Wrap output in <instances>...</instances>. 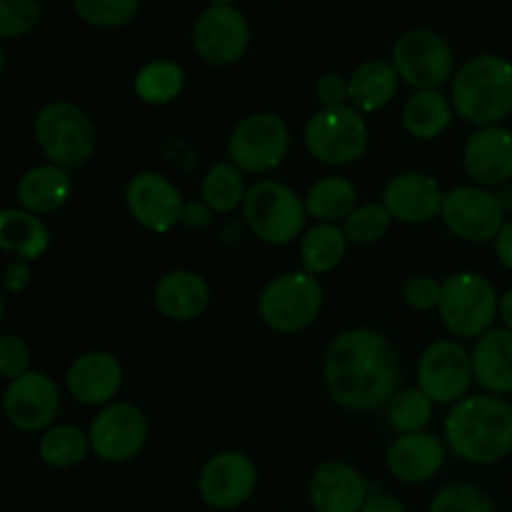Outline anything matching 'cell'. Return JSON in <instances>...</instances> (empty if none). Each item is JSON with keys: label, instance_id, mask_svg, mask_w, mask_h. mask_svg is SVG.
Wrapping results in <instances>:
<instances>
[{"label": "cell", "instance_id": "cell-1", "mask_svg": "<svg viewBox=\"0 0 512 512\" xmlns=\"http://www.w3.org/2000/svg\"><path fill=\"white\" fill-rule=\"evenodd\" d=\"M325 388L335 405L355 413L388 408L398 393L400 355L378 330L353 328L325 350Z\"/></svg>", "mask_w": 512, "mask_h": 512}, {"label": "cell", "instance_id": "cell-2", "mask_svg": "<svg viewBox=\"0 0 512 512\" xmlns=\"http://www.w3.org/2000/svg\"><path fill=\"white\" fill-rule=\"evenodd\" d=\"M445 440L468 463H500L512 453V405L500 395H468L450 408Z\"/></svg>", "mask_w": 512, "mask_h": 512}, {"label": "cell", "instance_id": "cell-3", "mask_svg": "<svg viewBox=\"0 0 512 512\" xmlns=\"http://www.w3.org/2000/svg\"><path fill=\"white\" fill-rule=\"evenodd\" d=\"M453 108L478 128L500 125L512 113V63L483 53L465 60L453 78Z\"/></svg>", "mask_w": 512, "mask_h": 512}, {"label": "cell", "instance_id": "cell-4", "mask_svg": "<svg viewBox=\"0 0 512 512\" xmlns=\"http://www.w3.org/2000/svg\"><path fill=\"white\" fill-rule=\"evenodd\" d=\"M35 140L50 163L75 170L93 158L98 130L80 105L70 100H50L35 115Z\"/></svg>", "mask_w": 512, "mask_h": 512}, {"label": "cell", "instance_id": "cell-5", "mask_svg": "<svg viewBox=\"0 0 512 512\" xmlns=\"http://www.w3.org/2000/svg\"><path fill=\"white\" fill-rule=\"evenodd\" d=\"M243 215L255 238L268 245H288L303 233L308 210L290 185L258 180L248 188Z\"/></svg>", "mask_w": 512, "mask_h": 512}, {"label": "cell", "instance_id": "cell-6", "mask_svg": "<svg viewBox=\"0 0 512 512\" xmlns=\"http://www.w3.org/2000/svg\"><path fill=\"white\" fill-rule=\"evenodd\" d=\"M323 310V288L315 275L293 270L270 280L258 298L260 320L275 333H298L313 325Z\"/></svg>", "mask_w": 512, "mask_h": 512}, {"label": "cell", "instance_id": "cell-7", "mask_svg": "<svg viewBox=\"0 0 512 512\" xmlns=\"http://www.w3.org/2000/svg\"><path fill=\"white\" fill-rule=\"evenodd\" d=\"M303 143L315 160L325 165H350L365 155L370 130L363 113L353 105L320 108L303 128Z\"/></svg>", "mask_w": 512, "mask_h": 512}, {"label": "cell", "instance_id": "cell-8", "mask_svg": "<svg viewBox=\"0 0 512 512\" xmlns=\"http://www.w3.org/2000/svg\"><path fill=\"white\" fill-rule=\"evenodd\" d=\"M440 320L458 338H483L500 313L495 285L485 275L455 273L443 280Z\"/></svg>", "mask_w": 512, "mask_h": 512}, {"label": "cell", "instance_id": "cell-9", "mask_svg": "<svg viewBox=\"0 0 512 512\" xmlns=\"http://www.w3.org/2000/svg\"><path fill=\"white\" fill-rule=\"evenodd\" d=\"M290 150V128L278 113L258 110L235 123L228 138L230 163L243 173H270Z\"/></svg>", "mask_w": 512, "mask_h": 512}, {"label": "cell", "instance_id": "cell-10", "mask_svg": "<svg viewBox=\"0 0 512 512\" xmlns=\"http://www.w3.org/2000/svg\"><path fill=\"white\" fill-rule=\"evenodd\" d=\"M390 63L400 80L415 90H438L445 80L455 78V53L448 40L430 28L405 30L393 43Z\"/></svg>", "mask_w": 512, "mask_h": 512}, {"label": "cell", "instance_id": "cell-11", "mask_svg": "<svg viewBox=\"0 0 512 512\" xmlns=\"http://www.w3.org/2000/svg\"><path fill=\"white\" fill-rule=\"evenodd\" d=\"M193 50L203 63L223 68L238 63L250 45V23L233 3H210L193 23Z\"/></svg>", "mask_w": 512, "mask_h": 512}, {"label": "cell", "instance_id": "cell-12", "mask_svg": "<svg viewBox=\"0 0 512 512\" xmlns=\"http://www.w3.org/2000/svg\"><path fill=\"white\" fill-rule=\"evenodd\" d=\"M473 380V358L458 340H433L420 353L418 388L433 403H460L463 398H468Z\"/></svg>", "mask_w": 512, "mask_h": 512}, {"label": "cell", "instance_id": "cell-13", "mask_svg": "<svg viewBox=\"0 0 512 512\" xmlns=\"http://www.w3.org/2000/svg\"><path fill=\"white\" fill-rule=\"evenodd\" d=\"M148 418L133 403H110L90 423V448L105 463H128L148 443Z\"/></svg>", "mask_w": 512, "mask_h": 512}, {"label": "cell", "instance_id": "cell-14", "mask_svg": "<svg viewBox=\"0 0 512 512\" xmlns=\"http://www.w3.org/2000/svg\"><path fill=\"white\" fill-rule=\"evenodd\" d=\"M443 218L445 228L460 240L468 243H488V240L498 238L503 230L505 210L500 208L495 193L480 185H455L445 193L443 203Z\"/></svg>", "mask_w": 512, "mask_h": 512}, {"label": "cell", "instance_id": "cell-15", "mask_svg": "<svg viewBox=\"0 0 512 512\" xmlns=\"http://www.w3.org/2000/svg\"><path fill=\"white\" fill-rule=\"evenodd\" d=\"M258 485V468L253 458L240 450H223L210 455L198 475V493L208 508L235 510L248 503Z\"/></svg>", "mask_w": 512, "mask_h": 512}, {"label": "cell", "instance_id": "cell-16", "mask_svg": "<svg viewBox=\"0 0 512 512\" xmlns=\"http://www.w3.org/2000/svg\"><path fill=\"white\" fill-rule=\"evenodd\" d=\"M125 205L138 225L153 233H168L183 220L185 198L170 178L155 170H140L125 185Z\"/></svg>", "mask_w": 512, "mask_h": 512}, {"label": "cell", "instance_id": "cell-17", "mask_svg": "<svg viewBox=\"0 0 512 512\" xmlns=\"http://www.w3.org/2000/svg\"><path fill=\"white\" fill-rule=\"evenodd\" d=\"M3 410L10 425L23 433H38L55 425L60 413V388L50 375L30 370L10 380L3 393Z\"/></svg>", "mask_w": 512, "mask_h": 512}, {"label": "cell", "instance_id": "cell-18", "mask_svg": "<svg viewBox=\"0 0 512 512\" xmlns=\"http://www.w3.org/2000/svg\"><path fill=\"white\" fill-rule=\"evenodd\" d=\"M380 203L388 208L393 220H400L405 225H420L430 223L443 213L445 193L433 175L420 173V170H405L385 183Z\"/></svg>", "mask_w": 512, "mask_h": 512}, {"label": "cell", "instance_id": "cell-19", "mask_svg": "<svg viewBox=\"0 0 512 512\" xmlns=\"http://www.w3.org/2000/svg\"><path fill=\"white\" fill-rule=\"evenodd\" d=\"M308 495L315 512H363L370 490L355 465L325 460L310 475Z\"/></svg>", "mask_w": 512, "mask_h": 512}, {"label": "cell", "instance_id": "cell-20", "mask_svg": "<svg viewBox=\"0 0 512 512\" xmlns=\"http://www.w3.org/2000/svg\"><path fill=\"white\" fill-rule=\"evenodd\" d=\"M463 168L480 188H500L512 180V130L488 125L468 135Z\"/></svg>", "mask_w": 512, "mask_h": 512}, {"label": "cell", "instance_id": "cell-21", "mask_svg": "<svg viewBox=\"0 0 512 512\" xmlns=\"http://www.w3.org/2000/svg\"><path fill=\"white\" fill-rule=\"evenodd\" d=\"M123 365L113 353L88 350L70 363L65 388L83 405H110L123 388Z\"/></svg>", "mask_w": 512, "mask_h": 512}, {"label": "cell", "instance_id": "cell-22", "mask_svg": "<svg viewBox=\"0 0 512 512\" xmlns=\"http://www.w3.org/2000/svg\"><path fill=\"white\" fill-rule=\"evenodd\" d=\"M445 465V445L433 433L400 435L388 448V470L400 483L418 485L435 478Z\"/></svg>", "mask_w": 512, "mask_h": 512}, {"label": "cell", "instance_id": "cell-23", "mask_svg": "<svg viewBox=\"0 0 512 512\" xmlns=\"http://www.w3.org/2000/svg\"><path fill=\"white\" fill-rule=\"evenodd\" d=\"M153 303L168 320L188 323L200 318L210 303V285L195 270H170L155 283Z\"/></svg>", "mask_w": 512, "mask_h": 512}, {"label": "cell", "instance_id": "cell-24", "mask_svg": "<svg viewBox=\"0 0 512 512\" xmlns=\"http://www.w3.org/2000/svg\"><path fill=\"white\" fill-rule=\"evenodd\" d=\"M73 195V178L70 170L58 168L53 163H40L25 170L15 185L18 208L33 215H48L63 208Z\"/></svg>", "mask_w": 512, "mask_h": 512}, {"label": "cell", "instance_id": "cell-25", "mask_svg": "<svg viewBox=\"0 0 512 512\" xmlns=\"http://www.w3.org/2000/svg\"><path fill=\"white\" fill-rule=\"evenodd\" d=\"M473 375L490 395L512 393V330L493 328L475 340Z\"/></svg>", "mask_w": 512, "mask_h": 512}, {"label": "cell", "instance_id": "cell-26", "mask_svg": "<svg viewBox=\"0 0 512 512\" xmlns=\"http://www.w3.org/2000/svg\"><path fill=\"white\" fill-rule=\"evenodd\" d=\"M400 85L398 70L390 60L370 58L360 63L348 78L350 105L360 113H375L395 98Z\"/></svg>", "mask_w": 512, "mask_h": 512}, {"label": "cell", "instance_id": "cell-27", "mask_svg": "<svg viewBox=\"0 0 512 512\" xmlns=\"http://www.w3.org/2000/svg\"><path fill=\"white\" fill-rule=\"evenodd\" d=\"M48 245L50 230L40 220V215L28 213L23 208H5L0 213V248L5 253L33 263V260L43 258Z\"/></svg>", "mask_w": 512, "mask_h": 512}, {"label": "cell", "instance_id": "cell-28", "mask_svg": "<svg viewBox=\"0 0 512 512\" xmlns=\"http://www.w3.org/2000/svg\"><path fill=\"white\" fill-rule=\"evenodd\" d=\"M355 208H358V188L353 180L343 178V175H328V178L315 180L305 195V210L318 223L338 225L340 220L345 223Z\"/></svg>", "mask_w": 512, "mask_h": 512}, {"label": "cell", "instance_id": "cell-29", "mask_svg": "<svg viewBox=\"0 0 512 512\" xmlns=\"http://www.w3.org/2000/svg\"><path fill=\"white\" fill-rule=\"evenodd\" d=\"M453 108L443 90H415L403 105L405 133L418 140H435L448 130Z\"/></svg>", "mask_w": 512, "mask_h": 512}, {"label": "cell", "instance_id": "cell-30", "mask_svg": "<svg viewBox=\"0 0 512 512\" xmlns=\"http://www.w3.org/2000/svg\"><path fill=\"white\" fill-rule=\"evenodd\" d=\"M348 250V238L340 225L315 223L300 238V263L310 275H323L338 268Z\"/></svg>", "mask_w": 512, "mask_h": 512}, {"label": "cell", "instance_id": "cell-31", "mask_svg": "<svg viewBox=\"0 0 512 512\" xmlns=\"http://www.w3.org/2000/svg\"><path fill=\"white\" fill-rule=\"evenodd\" d=\"M245 195H248V188H245L243 170L238 165H233L230 160H218L205 170L203 183H200V198L210 205L213 213H233L245 203Z\"/></svg>", "mask_w": 512, "mask_h": 512}, {"label": "cell", "instance_id": "cell-32", "mask_svg": "<svg viewBox=\"0 0 512 512\" xmlns=\"http://www.w3.org/2000/svg\"><path fill=\"white\" fill-rule=\"evenodd\" d=\"M185 85V70L180 68L175 60L158 58L148 60L143 68L135 73L133 90L143 103L150 105H165L173 103Z\"/></svg>", "mask_w": 512, "mask_h": 512}, {"label": "cell", "instance_id": "cell-33", "mask_svg": "<svg viewBox=\"0 0 512 512\" xmlns=\"http://www.w3.org/2000/svg\"><path fill=\"white\" fill-rule=\"evenodd\" d=\"M90 438L80 428L68 423L53 425L40 435L38 453L45 465L55 470H70L83 463L90 453Z\"/></svg>", "mask_w": 512, "mask_h": 512}, {"label": "cell", "instance_id": "cell-34", "mask_svg": "<svg viewBox=\"0 0 512 512\" xmlns=\"http://www.w3.org/2000/svg\"><path fill=\"white\" fill-rule=\"evenodd\" d=\"M433 418V400L420 388H403L388 403V420L400 435L423 433Z\"/></svg>", "mask_w": 512, "mask_h": 512}, {"label": "cell", "instance_id": "cell-35", "mask_svg": "<svg viewBox=\"0 0 512 512\" xmlns=\"http://www.w3.org/2000/svg\"><path fill=\"white\" fill-rule=\"evenodd\" d=\"M390 225H393V215L388 213V208L380 200H370V203H360L350 213V218L343 223V230L348 243L373 245L388 233Z\"/></svg>", "mask_w": 512, "mask_h": 512}, {"label": "cell", "instance_id": "cell-36", "mask_svg": "<svg viewBox=\"0 0 512 512\" xmlns=\"http://www.w3.org/2000/svg\"><path fill=\"white\" fill-rule=\"evenodd\" d=\"M73 13L93 28H123L140 13V0H73Z\"/></svg>", "mask_w": 512, "mask_h": 512}, {"label": "cell", "instance_id": "cell-37", "mask_svg": "<svg viewBox=\"0 0 512 512\" xmlns=\"http://www.w3.org/2000/svg\"><path fill=\"white\" fill-rule=\"evenodd\" d=\"M428 512H498L485 490L473 483H450L435 493Z\"/></svg>", "mask_w": 512, "mask_h": 512}, {"label": "cell", "instance_id": "cell-38", "mask_svg": "<svg viewBox=\"0 0 512 512\" xmlns=\"http://www.w3.org/2000/svg\"><path fill=\"white\" fill-rule=\"evenodd\" d=\"M43 5L35 0H0V38L13 40L28 35L40 23Z\"/></svg>", "mask_w": 512, "mask_h": 512}, {"label": "cell", "instance_id": "cell-39", "mask_svg": "<svg viewBox=\"0 0 512 512\" xmlns=\"http://www.w3.org/2000/svg\"><path fill=\"white\" fill-rule=\"evenodd\" d=\"M440 298H443V283L433 275H413L405 280L403 300L410 310H418V313L438 310Z\"/></svg>", "mask_w": 512, "mask_h": 512}, {"label": "cell", "instance_id": "cell-40", "mask_svg": "<svg viewBox=\"0 0 512 512\" xmlns=\"http://www.w3.org/2000/svg\"><path fill=\"white\" fill-rule=\"evenodd\" d=\"M0 373L8 383L30 373V350L20 335L8 333L0 338Z\"/></svg>", "mask_w": 512, "mask_h": 512}, {"label": "cell", "instance_id": "cell-41", "mask_svg": "<svg viewBox=\"0 0 512 512\" xmlns=\"http://www.w3.org/2000/svg\"><path fill=\"white\" fill-rule=\"evenodd\" d=\"M315 95H318L320 105L323 108H340V105H348V78H343L340 73H325L315 80Z\"/></svg>", "mask_w": 512, "mask_h": 512}, {"label": "cell", "instance_id": "cell-42", "mask_svg": "<svg viewBox=\"0 0 512 512\" xmlns=\"http://www.w3.org/2000/svg\"><path fill=\"white\" fill-rule=\"evenodd\" d=\"M30 283H33V268L28 260L15 258L3 268V288L8 293H23Z\"/></svg>", "mask_w": 512, "mask_h": 512}, {"label": "cell", "instance_id": "cell-43", "mask_svg": "<svg viewBox=\"0 0 512 512\" xmlns=\"http://www.w3.org/2000/svg\"><path fill=\"white\" fill-rule=\"evenodd\" d=\"M210 220H213V210H210V205L203 198L185 200L180 225H185V228H205V225H210Z\"/></svg>", "mask_w": 512, "mask_h": 512}, {"label": "cell", "instance_id": "cell-44", "mask_svg": "<svg viewBox=\"0 0 512 512\" xmlns=\"http://www.w3.org/2000/svg\"><path fill=\"white\" fill-rule=\"evenodd\" d=\"M363 512H408V510H405V505L400 503L395 495L375 493V495H370V498H368V503H365Z\"/></svg>", "mask_w": 512, "mask_h": 512}, {"label": "cell", "instance_id": "cell-45", "mask_svg": "<svg viewBox=\"0 0 512 512\" xmlns=\"http://www.w3.org/2000/svg\"><path fill=\"white\" fill-rule=\"evenodd\" d=\"M495 243V255H498L500 263L505 265V268L512 270V220L503 225V230L498 233V238L493 240Z\"/></svg>", "mask_w": 512, "mask_h": 512}, {"label": "cell", "instance_id": "cell-46", "mask_svg": "<svg viewBox=\"0 0 512 512\" xmlns=\"http://www.w3.org/2000/svg\"><path fill=\"white\" fill-rule=\"evenodd\" d=\"M495 198H498L500 208H503L505 213H512V180L510 183L500 185V188L495 190Z\"/></svg>", "mask_w": 512, "mask_h": 512}, {"label": "cell", "instance_id": "cell-47", "mask_svg": "<svg viewBox=\"0 0 512 512\" xmlns=\"http://www.w3.org/2000/svg\"><path fill=\"white\" fill-rule=\"evenodd\" d=\"M500 318H503L505 328L512 330V288L500 298Z\"/></svg>", "mask_w": 512, "mask_h": 512}]
</instances>
